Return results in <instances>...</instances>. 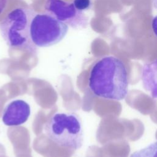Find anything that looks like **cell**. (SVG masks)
Listing matches in <instances>:
<instances>
[{
    "instance_id": "1",
    "label": "cell",
    "mask_w": 157,
    "mask_h": 157,
    "mask_svg": "<svg viewBox=\"0 0 157 157\" xmlns=\"http://www.w3.org/2000/svg\"><path fill=\"white\" fill-rule=\"evenodd\" d=\"M128 86L127 68L119 58L104 56L91 66L88 87L94 95L105 99L121 101L128 94Z\"/></svg>"
},
{
    "instance_id": "2",
    "label": "cell",
    "mask_w": 157,
    "mask_h": 157,
    "mask_svg": "<svg viewBox=\"0 0 157 157\" xmlns=\"http://www.w3.org/2000/svg\"><path fill=\"white\" fill-rule=\"evenodd\" d=\"M44 132L56 144L77 150L83 142V129L80 117L74 112H56L47 121Z\"/></svg>"
},
{
    "instance_id": "3",
    "label": "cell",
    "mask_w": 157,
    "mask_h": 157,
    "mask_svg": "<svg viewBox=\"0 0 157 157\" xmlns=\"http://www.w3.org/2000/svg\"><path fill=\"white\" fill-rule=\"evenodd\" d=\"M36 14L29 7H18L10 12L0 23V32L11 48L35 50L30 36L31 21Z\"/></svg>"
},
{
    "instance_id": "4",
    "label": "cell",
    "mask_w": 157,
    "mask_h": 157,
    "mask_svg": "<svg viewBox=\"0 0 157 157\" xmlns=\"http://www.w3.org/2000/svg\"><path fill=\"white\" fill-rule=\"evenodd\" d=\"M69 26L48 12L36 13L30 26V36L36 47H48L59 42Z\"/></svg>"
},
{
    "instance_id": "5",
    "label": "cell",
    "mask_w": 157,
    "mask_h": 157,
    "mask_svg": "<svg viewBox=\"0 0 157 157\" xmlns=\"http://www.w3.org/2000/svg\"><path fill=\"white\" fill-rule=\"evenodd\" d=\"M45 9L47 12L74 29H84L88 25V17L84 12L77 10L72 2L64 0H47Z\"/></svg>"
},
{
    "instance_id": "6",
    "label": "cell",
    "mask_w": 157,
    "mask_h": 157,
    "mask_svg": "<svg viewBox=\"0 0 157 157\" xmlns=\"http://www.w3.org/2000/svg\"><path fill=\"white\" fill-rule=\"evenodd\" d=\"M30 114L31 107L28 102L22 99H15L4 109L2 121L7 126H18L26 123Z\"/></svg>"
},
{
    "instance_id": "7",
    "label": "cell",
    "mask_w": 157,
    "mask_h": 157,
    "mask_svg": "<svg viewBox=\"0 0 157 157\" xmlns=\"http://www.w3.org/2000/svg\"><path fill=\"white\" fill-rule=\"evenodd\" d=\"M141 80L144 88L153 99H157V58L143 65Z\"/></svg>"
},
{
    "instance_id": "8",
    "label": "cell",
    "mask_w": 157,
    "mask_h": 157,
    "mask_svg": "<svg viewBox=\"0 0 157 157\" xmlns=\"http://www.w3.org/2000/svg\"><path fill=\"white\" fill-rule=\"evenodd\" d=\"M130 157H157V141L133 152Z\"/></svg>"
},
{
    "instance_id": "9",
    "label": "cell",
    "mask_w": 157,
    "mask_h": 157,
    "mask_svg": "<svg viewBox=\"0 0 157 157\" xmlns=\"http://www.w3.org/2000/svg\"><path fill=\"white\" fill-rule=\"evenodd\" d=\"M72 3L77 10L83 12L91 9L93 6L92 0H73Z\"/></svg>"
},
{
    "instance_id": "10",
    "label": "cell",
    "mask_w": 157,
    "mask_h": 157,
    "mask_svg": "<svg viewBox=\"0 0 157 157\" xmlns=\"http://www.w3.org/2000/svg\"><path fill=\"white\" fill-rule=\"evenodd\" d=\"M151 27L154 34L156 37H157V15L155 16L152 20Z\"/></svg>"
},
{
    "instance_id": "11",
    "label": "cell",
    "mask_w": 157,
    "mask_h": 157,
    "mask_svg": "<svg viewBox=\"0 0 157 157\" xmlns=\"http://www.w3.org/2000/svg\"><path fill=\"white\" fill-rule=\"evenodd\" d=\"M7 0H0V14L4 11L7 5Z\"/></svg>"
},
{
    "instance_id": "12",
    "label": "cell",
    "mask_w": 157,
    "mask_h": 157,
    "mask_svg": "<svg viewBox=\"0 0 157 157\" xmlns=\"http://www.w3.org/2000/svg\"><path fill=\"white\" fill-rule=\"evenodd\" d=\"M152 4L153 7L157 10V0H152Z\"/></svg>"
}]
</instances>
